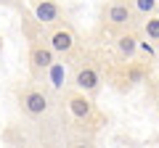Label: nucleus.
<instances>
[{
    "label": "nucleus",
    "instance_id": "obj_2",
    "mask_svg": "<svg viewBox=\"0 0 159 148\" xmlns=\"http://www.w3.org/2000/svg\"><path fill=\"white\" fill-rule=\"evenodd\" d=\"M72 85L77 87L80 93H85V95H93V93H98V87H101V74L96 72L93 66H80L77 72H74L72 77Z\"/></svg>",
    "mask_w": 159,
    "mask_h": 148
},
{
    "label": "nucleus",
    "instance_id": "obj_9",
    "mask_svg": "<svg viewBox=\"0 0 159 148\" xmlns=\"http://www.w3.org/2000/svg\"><path fill=\"white\" fill-rule=\"evenodd\" d=\"M143 34H146L148 42H157L159 40V19H157V13H151V16L146 19V24H143Z\"/></svg>",
    "mask_w": 159,
    "mask_h": 148
},
{
    "label": "nucleus",
    "instance_id": "obj_1",
    "mask_svg": "<svg viewBox=\"0 0 159 148\" xmlns=\"http://www.w3.org/2000/svg\"><path fill=\"white\" fill-rule=\"evenodd\" d=\"M74 45H77V34L69 27H56L48 34V48H51L56 56H69V53L74 50Z\"/></svg>",
    "mask_w": 159,
    "mask_h": 148
},
{
    "label": "nucleus",
    "instance_id": "obj_7",
    "mask_svg": "<svg viewBox=\"0 0 159 148\" xmlns=\"http://www.w3.org/2000/svg\"><path fill=\"white\" fill-rule=\"evenodd\" d=\"M34 19L40 24H56L61 21V8L53 0H40V3H34Z\"/></svg>",
    "mask_w": 159,
    "mask_h": 148
},
{
    "label": "nucleus",
    "instance_id": "obj_10",
    "mask_svg": "<svg viewBox=\"0 0 159 148\" xmlns=\"http://www.w3.org/2000/svg\"><path fill=\"white\" fill-rule=\"evenodd\" d=\"M135 8L146 16H151V13H157V0H135Z\"/></svg>",
    "mask_w": 159,
    "mask_h": 148
},
{
    "label": "nucleus",
    "instance_id": "obj_8",
    "mask_svg": "<svg viewBox=\"0 0 159 148\" xmlns=\"http://www.w3.org/2000/svg\"><path fill=\"white\" fill-rule=\"evenodd\" d=\"M117 50H119V56H122V58H127V61H130V58L138 53V34L122 32V34L117 37Z\"/></svg>",
    "mask_w": 159,
    "mask_h": 148
},
{
    "label": "nucleus",
    "instance_id": "obj_6",
    "mask_svg": "<svg viewBox=\"0 0 159 148\" xmlns=\"http://www.w3.org/2000/svg\"><path fill=\"white\" fill-rule=\"evenodd\" d=\"M66 103H69L72 116H74V119H80V122H88L93 116V111H96V108H93V101L85 95V93H72Z\"/></svg>",
    "mask_w": 159,
    "mask_h": 148
},
{
    "label": "nucleus",
    "instance_id": "obj_5",
    "mask_svg": "<svg viewBox=\"0 0 159 148\" xmlns=\"http://www.w3.org/2000/svg\"><path fill=\"white\" fill-rule=\"evenodd\" d=\"M133 21V8L127 3H111L106 8V24L111 29H127Z\"/></svg>",
    "mask_w": 159,
    "mask_h": 148
},
{
    "label": "nucleus",
    "instance_id": "obj_4",
    "mask_svg": "<svg viewBox=\"0 0 159 148\" xmlns=\"http://www.w3.org/2000/svg\"><path fill=\"white\" fill-rule=\"evenodd\" d=\"M51 63H56V53L48 45L34 42V45L29 48V66H32L34 74H45L48 69H51Z\"/></svg>",
    "mask_w": 159,
    "mask_h": 148
},
{
    "label": "nucleus",
    "instance_id": "obj_3",
    "mask_svg": "<svg viewBox=\"0 0 159 148\" xmlns=\"http://www.w3.org/2000/svg\"><path fill=\"white\" fill-rule=\"evenodd\" d=\"M21 108H24V114H29V116H43L51 108V101H48V95L43 90H24L21 93Z\"/></svg>",
    "mask_w": 159,
    "mask_h": 148
}]
</instances>
